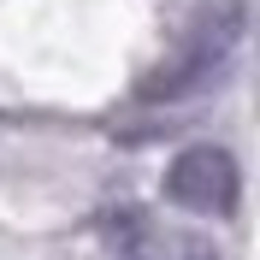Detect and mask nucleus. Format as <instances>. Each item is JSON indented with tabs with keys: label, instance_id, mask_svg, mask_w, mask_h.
<instances>
[{
	"label": "nucleus",
	"instance_id": "nucleus-1",
	"mask_svg": "<svg viewBox=\"0 0 260 260\" xmlns=\"http://www.w3.org/2000/svg\"><path fill=\"white\" fill-rule=\"evenodd\" d=\"M248 30V6L243 0H195L189 18H183V36L172 59H160L154 71L142 77V101H183L195 89H207L219 77V65L237 53Z\"/></svg>",
	"mask_w": 260,
	"mask_h": 260
},
{
	"label": "nucleus",
	"instance_id": "nucleus-2",
	"mask_svg": "<svg viewBox=\"0 0 260 260\" xmlns=\"http://www.w3.org/2000/svg\"><path fill=\"white\" fill-rule=\"evenodd\" d=\"M237 195H243V166L219 142H195L166 166V201L183 213L225 219V213H237Z\"/></svg>",
	"mask_w": 260,
	"mask_h": 260
}]
</instances>
